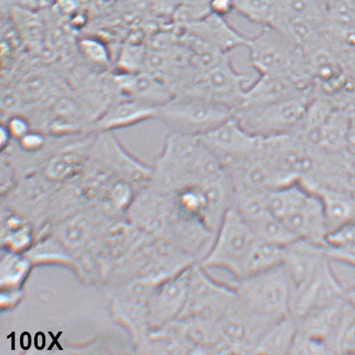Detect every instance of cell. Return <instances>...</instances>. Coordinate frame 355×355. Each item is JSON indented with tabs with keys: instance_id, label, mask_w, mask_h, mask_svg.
<instances>
[{
	"instance_id": "cell-42",
	"label": "cell",
	"mask_w": 355,
	"mask_h": 355,
	"mask_svg": "<svg viewBox=\"0 0 355 355\" xmlns=\"http://www.w3.org/2000/svg\"><path fill=\"white\" fill-rule=\"evenodd\" d=\"M345 150L355 154V120H349Z\"/></svg>"
},
{
	"instance_id": "cell-26",
	"label": "cell",
	"mask_w": 355,
	"mask_h": 355,
	"mask_svg": "<svg viewBox=\"0 0 355 355\" xmlns=\"http://www.w3.org/2000/svg\"><path fill=\"white\" fill-rule=\"evenodd\" d=\"M311 193L300 182L277 187L268 191L269 211L284 220L303 203Z\"/></svg>"
},
{
	"instance_id": "cell-30",
	"label": "cell",
	"mask_w": 355,
	"mask_h": 355,
	"mask_svg": "<svg viewBox=\"0 0 355 355\" xmlns=\"http://www.w3.org/2000/svg\"><path fill=\"white\" fill-rule=\"evenodd\" d=\"M235 12L252 23L268 26L272 13V0H240L235 2Z\"/></svg>"
},
{
	"instance_id": "cell-24",
	"label": "cell",
	"mask_w": 355,
	"mask_h": 355,
	"mask_svg": "<svg viewBox=\"0 0 355 355\" xmlns=\"http://www.w3.org/2000/svg\"><path fill=\"white\" fill-rule=\"evenodd\" d=\"M299 321L291 313L281 317L265 331L257 344L255 354H291Z\"/></svg>"
},
{
	"instance_id": "cell-39",
	"label": "cell",
	"mask_w": 355,
	"mask_h": 355,
	"mask_svg": "<svg viewBox=\"0 0 355 355\" xmlns=\"http://www.w3.org/2000/svg\"><path fill=\"white\" fill-rule=\"evenodd\" d=\"M21 96L18 91L13 87H3L1 92V109L3 113H9V116L13 115L14 111L19 107Z\"/></svg>"
},
{
	"instance_id": "cell-45",
	"label": "cell",
	"mask_w": 355,
	"mask_h": 355,
	"mask_svg": "<svg viewBox=\"0 0 355 355\" xmlns=\"http://www.w3.org/2000/svg\"><path fill=\"white\" fill-rule=\"evenodd\" d=\"M354 3H355V0H353Z\"/></svg>"
},
{
	"instance_id": "cell-4",
	"label": "cell",
	"mask_w": 355,
	"mask_h": 355,
	"mask_svg": "<svg viewBox=\"0 0 355 355\" xmlns=\"http://www.w3.org/2000/svg\"><path fill=\"white\" fill-rule=\"evenodd\" d=\"M247 47L251 67L259 75H295L312 80L304 51L276 28L264 26Z\"/></svg>"
},
{
	"instance_id": "cell-8",
	"label": "cell",
	"mask_w": 355,
	"mask_h": 355,
	"mask_svg": "<svg viewBox=\"0 0 355 355\" xmlns=\"http://www.w3.org/2000/svg\"><path fill=\"white\" fill-rule=\"evenodd\" d=\"M258 240L250 224L232 207L216 232L209 252L198 263L206 268H223L232 272Z\"/></svg>"
},
{
	"instance_id": "cell-41",
	"label": "cell",
	"mask_w": 355,
	"mask_h": 355,
	"mask_svg": "<svg viewBox=\"0 0 355 355\" xmlns=\"http://www.w3.org/2000/svg\"><path fill=\"white\" fill-rule=\"evenodd\" d=\"M12 141H14L10 130L5 122H2L1 126H0V149H1L2 153H5L10 148Z\"/></svg>"
},
{
	"instance_id": "cell-13",
	"label": "cell",
	"mask_w": 355,
	"mask_h": 355,
	"mask_svg": "<svg viewBox=\"0 0 355 355\" xmlns=\"http://www.w3.org/2000/svg\"><path fill=\"white\" fill-rule=\"evenodd\" d=\"M329 259L324 245L297 239L284 247L283 266L293 288V295L303 288Z\"/></svg>"
},
{
	"instance_id": "cell-31",
	"label": "cell",
	"mask_w": 355,
	"mask_h": 355,
	"mask_svg": "<svg viewBox=\"0 0 355 355\" xmlns=\"http://www.w3.org/2000/svg\"><path fill=\"white\" fill-rule=\"evenodd\" d=\"M336 354H355V309L349 303L334 341Z\"/></svg>"
},
{
	"instance_id": "cell-23",
	"label": "cell",
	"mask_w": 355,
	"mask_h": 355,
	"mask_svg": "<svg viewBox=\"0 0 355 355\" xmlns=\"http://www.w3.org/2000/svg\"><path fill=\"white\" fill-rule=\"evenodd\" d=\"M284 247L259 239L231 272L236 279L257 275L283 264Z\"/></svg>"
},
{
	"instance_id": "cell-5",
	"label": "cell",
	"mask_w": 355,
	"mask_h": 355,
	"mask_svg": "<svg viewBox=\"0 0 355 355\" xmlns=\"http://www.w3.org/2000/svg\"><path fill=\"white\" fill-rule=\"evenodd\" d=\"M238 301L231 284L214 279L197 263L191 268L189 295L178 320L214 325Z\"/></svg>"
},
{
	"instance_id": "cell-6",
	"label": "cell",
	"mask_w": 355,
	"mask_h": 355,
	"mask_svg": "<svg viewBox=\"0 0 355 355\" xmlns=\"http://www.w3.org/2000/svg\"><path fill=\"white\" fill-rule=\"evenodd\" d=\"M314 93L300 94L272 103L245 105L235 117L245 129L255 136L268 137L296 132Z\"/></svg>"
},
{
	"instance_id": "cell-33",
	"label": "cell",
	"mask_w": 355,
	"mask_h": 355,
	"mask_svg": "<svg viewBox=\"0 0 355 355\" xmlns=\"http://www.w3.org/2000/svg\"><path fill=\"white\" fill-rule=\"evenodd\" d=\"M146 52L144 46L139 44H132L124 48L121 54L122 73H136L142 71L145 67Z\"/></svg>"
},
{
	"instance_id": "cell-18",
	"label": "cell",
	"mask_w": 355,
	"mask_h": 355,
	"mask_svg": "<svg viewBox=\"0 0 355 355\" xmlns=\"http://www.w3.org/2000/svg\"><path fill=\"white\" fill-rule=\"evenodd\" d=\"M94 134L69 141L53 153L44 163V173L53 181H62L85 168L89 156Z\"/></svg>"
},
{
	"instance_id": "cell-3",
	"label": "cell",
	"mask_w": 355,
	"mask_h": 355,
	"mask_svg": "<svg viewBox=\"0 0 355 355\" xmlns=\"http://www.w3.org/2000/svg\"><path fill=\"white\" fill-rule=\"evenodd\" d=\"M236 110L205 98L177 95L158 106L157 119L171 132L202 136L235 116Z\"/></svg>"
},
{
	"instance_id": "cell-12",
	"label": "cell",
	"mask_w": 355,
	"mask_h": 355,
	"mask_svg": "<svg viewBox=\"0 0 355 355\" xmlns=\"http://www.w3.org/2000/svg\"><path fill=\"white\" fill-rule=\"evenodd\" d=\"M191 268L165 280L150 293L148 321L153 328H162L182 315L189 295Z\"/></svg>"
},
{
	"instance_id": "cell-37",
	"label": "cell",
	"mask_w": 355,
	"mask_h": 355,
	"mask_svg": "<svg viewBox=\"0 0 355 355\" xmlns=\"http://www.w3.org/2000/svg\"><path fill=\"white\" fill-rule=\"evenodd\" d=\"M5 123L9 129L14 141H19L32 130L31 122L28 118L17 113L9 116Z\"/></svg>"
},
{
	"instance_id": "cell-29",
	"label": "cell",
	"mask_w": 355,
	"mask_h": 355,
	"mask_svg": "<svg viewBox=\"0 0 355 355\" xmlns=\"http://www.w3.org/2000/svg\"><path fill=\"white\" fill-rule=\"evenodd\" d=\"M211 14L209 0H178L173 20L178 28H185Z\"/></svg>"
},
{
	"instance_id": "cell-22",
	"label": "cell",
	"mask_w": 355,
	"mask_h": 355,
	"mask_svg": "<svg viewBox=\"0 0 355 355\" xmlns=\"http://www.w3.org/2000/svg\"><path fill=\"white\" fill-rule=\"evenodd\" d=\"M349 125V117L336 108L323 125L313 132L301 136L318 152L325 155L337 154L346 149Z\"/></svg>"
},
{
	"instance_id": "cell-20",
	"label": "cell",
	"mask_w": 355,
	"mask_h": 355,
	"mask_svg": "<svg viewBox=\"0 0 355 355\" xmlns=\"http://www.w3.org/2000/svg\"><path fill=\"white\" fill-rule=\"evenodd\" d=\"M324 0H272V13L268 26L279 28L297 21L327 22Z\"/></svg>"
},
{
	"instance_id": "cell-34",
	"label": "cell",
	"mask_w": 355,
	"mask_h": 355,
	"mask_svg": "<svg viewBox=\"0 0 355 355\" xmlns=\"http://www.w3.org/2000/svg\"><path fill=\"white\" fill-rule=\"evenodd\" d=\"M17 149L23 155H38L46 150L49 144L48 137L40 130H31L26 136L15 141Z\"/></svg>"
},
{
	"instance_id": "cell-40",
	"label": "cell",
	"mask_w": 355,
	"mask_h": 355,
	"mask_svg": "<svg viewBox=\"0 0 355 355\" xmlns=\"http://www.w3.org/2000/svg\"><path fill=\"white\" fill-rule=\"evenodd\" d=\"M209 7L211 14L224 18L234 13L236 10L234 0H209Z\"/></svg>"
},
{
	"instance_id": "cell-9",
	"label": "cell",
	"mask_w": 355,
	"mask_h": 355,
	"mask_svg": "<svg viewBox=\"0 0 355 355\" xmlns=\"http://www.w3.org/2000/svg\"><path fill=\"white\" fill-rule=\"evenodd\" d=\"M199 137L223 170L254 156L262 142V137L248 132L235 116Z\"/></svg>"
},
{
	"instance_id": "cell-38",
	"label": "cell",
	"mask_w": 355,
	"mask_h": 355,
	"mask_svg": "<svg viewBox=\"0 0 355 355\" xmlns=\"http://www.w3.org/2000/svg\"><path fill=\"white\" fill-rule=\"evenodd\" d=\"M91 2L92 0H55V6L60 14L71 18L87 11Z\"/></svg>"
},
{
	"instance_id": "cell-27",
	"label": "cell",
	"mask_w": 355,
	"mask_h": 355,
	"mask_svg": "<svg viewBox=\"0 0 355 355\" xmlns=\"http://www.w3.org/2000/svg\"><path fill=\"white\" fill-rule=\"evenodd\" d=\"M251 227L259 239L277 246L286 247L300 239L284 220L271 214L252 224Z\"/></svg>"
},
{
	"instance_id": "cell-25",
	"label": "cell",
	"mask_w": 355,
	"mask_h": 355,
	"mask_svg": "<svg viewBox=\"0 0 355 355\" xmlns=\"http://www.w3.org/2000/svg\"><path fill=\"white\" fill-rule=\"evenodd\" d=\"M268 191L246 186H234L232 207L250 225L270 214Z\"/></svg>"
},
{
	"instance_id": "cell-17",
	"label": "cell",
	"mask_w": 355,
	"mask_h": 355,
	"mask_svg": "<svg viewBox=\"0 0 355 355\" xmlns=\"http://www.w3.org/2000/svg\"><path fill=\"white\" fill-rule=\"evenodd\" d=\"M284 221L300 239L325 245L329 230L323 203L315 193H310L305 201Z\"/></svg>"
},
{
	"instance_id": "cell-11",
	"label": "cell",
	"mask_w": 355,
	"mask_h": 355,
	"mask_svg": "<svg viewBox=\"0 0 355 355\" xmlns=\"http://www.w3.org/2000/svg\"><path fill=\"white\" fill-rule=\"evenodd\" d=\"M89 157L108 168L123 171L132 182L148 185L152 180L153 166L130 153L113 132L94 134Z\"/></svg>"
},
{
	"instance_id": "cell-35",
	"label": "cell",
	"mask_w": 355,
	"mask_h": 355,
	"mask_svg": "<svg viewBox=\"0 0 355 355\" xmlns=\"http://www.w3.org/2000/svg\"><path fill=\"white\" fill-rule=\"evenodd\" d=\"M355 245V220L329 232L325 246L340 247Z\"/></svg>"
},
{
	"instance_id": "cell-1",
	"label": "cell",
	"mask_w": 355,
	"mask_h": 355,
	"mask_svg": "<svg viewBox=\"0 0 355 355\" xmlns=\"http://www.w3.org/2000/svg\"><path fill=\"white\" fill-rule=\"evenodd\" d=\"M224 173L218 159L199 137L171 132L153 166L150 182L173 193L181 187L202 184Z\"/></svg>"
},
{
	"instance_id": "cell-44",
	"label": "cell",
	"mask_w": 355,
	"mask_h": 355,
	"mask_svg": "<svg viewBox=\"0 0 355 355\" xmlns=\"http://www.w3.org/2000/svg\"><path fill=\"white\" fill-rule=\"evenodd\" d=\"M234 1H235V2H236V1H240V0H234Z\"/></svg>"
},
{
	"instance_id": "cell-19",
	"label": "cell",
	"mask_w": 355,
	"mask_h": 355,
	"mask_svg": "<svg viewBox=\"0 0 355 355\" xmlns=\"http://www.w3.org/2000/svg\"><path fill=\"white\" fill-rule=\"evenodd\" d=\"M182 30L197 36L223 53H230L241 46L247 47L250 39L236 30L227 18L211 13Z\"/></svg>"
},
{
	"instance_id": "cell-16",
	"label": "cell",
	"mask_w": 355,
	"mask_h": 355,
	"mask_svg": "<svg viewBox=\"0 0 355 355\" xmlns=\"http://www.w3.org/2000/svg\"><path fill=\"white\" fill-rule=\"evenodd\" d=\"M116 83L124 97L157 107L175 96L173 89L164 80L148 71L121 72L116 77Z\"/></svg>"
},
{
	"instance_id": "cell-43",
	"label": "cell",
	"mask_w": 355,
	"mask_h": 355,
	"mask_svg": "<svg viewBox=\"0 0 355 355\" xmlns=\"http://www.w3.org/2000/svg\"><path fill=\"white\" fill-rule=\"evenodd\" d=\"M346 299L351 306L355 309V285L346 291Z\"/></svg>"
},
{
	"instance_id": "cell-32",
	"label": "cell",
	"mask_w": 355,
	"mask_h": 355,
	"mask_svg": "<svg viewBox=\"0 0 355 355\" xmlns=\"http://www.w3.org/2000/svg\"><path fill=\"white\" fill-rule=\"evenodd\" d=\"M78 47L84 58L96 67H106L111 62L109 49L100 39L91 36L81 38Z\"/></svg>"
},
{
	"instance_id": "cell-15",
	"label": "cell",
	"mask_w": 355,
	"mask_h": 355,
	"mask_svg": "<svg viewBox=\"0 0 355 355\" xmlns=\"http://www.w3.org/2000/svg\"><path fill=\"white\" fill-rule=\"evenodd\" d=\"M157 106L144 103L130 98H121L102 114L87 129V134L113 132L142 122L157 119Z\"/></svg>"
},
{
	"instance_id": "cell-36",
	"label": "cell",
	"mask_w": 355,
	"mask_h": 355,
	"mask_svg": "<svg viewBox=\"0 0 355 355\" xmlns=\"http://www.w3.org/2000/svg\"><path fill=\"white\" fill-rule=\"evenodd\" d=\"M326 255L330 260L349 265L355 268V245L349 246H325Z\"/></svg>"
},
{
	"instance_id": "cell-2",
	"label": "cell",
	"mask_w": 355,
	"mask_h": 355,
	"mask_svg": "<svg viewBox=\"0 0 355 355\" xmlns=\"http://www.w3.org/2000/svg\"><path fill=\"white\" fill-rule=\"evenodd\" d=\"M231 284L241 304L257 315L279 320L291 313L293 288L283 264Z\"/></svg>"
},
{
	"instance_id": "cell-28",
	"label": "cell",
	"mask_w": 355,
	"mask_h": 355,
	"mask_svg": "<svg viewBox=\"0 0 355 355\" xmlns=\"http://www.w3.org/2000/svg\"><path fill=\"white\" fill-rule=\"evenodd\" d=\"M175 211L182 217L202 220L205 210V194L201 185H189L173 193Z\"/></svg>"
},
{
	"instance_id": "cell-21",
	"label": "cell",
	"mask_w": 355,
	"mask_h": 355,
	"mask_svg": "<svg viewBox=\"0 0 355 355\" xmlns=\"http://www.w3.org/2000/svg\"><path fill=\"white\" fill-rule=\"evenodd\" d=\"M323 203L329 230L355 220V189L344 186L328 185L314 193Z\"/></svg>"
},
{
	"instance_id": "cell-14",
	"label": "cell",
	"mask_w": 355,
	"mask_h": 355,
	"mask_svg": "<svg viewBox=\"0 0 355 355\" xmlns=\"http://www.w3.org/2000/svg\"><path fill=\"white\" fill-rule=\"evenodd\" d=\"M312 80L295 75H259L246 88L245 105L272 103L313 89ZM241 106V107H242Z\"/></svg>"
},
{
	"instance_id": "cell-7",
	"label": "cell",
	"mask_w": 355,
	"mask_h": 355,
	"mask_svg": "<svg viewBox=\"0 0 355 355\" xmlns=\"http://www.w3.org/2000/svg\"><path fill=\"white\" fill-rule=\"evenodd\" d=\"M250 81L251 76L239 72L232 64L230 54H226L179 95L205 98L230 106L236 112L243 103L246 85Z\"/></svg>"
},
{
	"instance_id": "cell-10",
	"label": "cell",
	"mask_w": 355,
	"mask_h": 355,
	"mask_svg": "<svg viewBox=\"0 0 355 355\" xmlns=\"http://www.w3.org/2000/svg\"><path fill=\"white\" fill-rule=\"evenodd\" d=\"M347 289L334 273L328 259L311 279L293 295L292 315L297 320L345 299Z\"/></svg>"
}]
</instances>
